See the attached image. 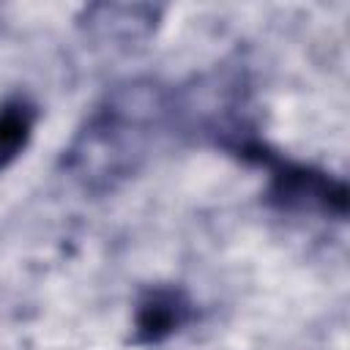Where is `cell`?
I'll return each instance as SVG.
<instances>
[{"instance_id": "6da1fadb", "label": "cell", "mask_w": 350, "mask_h": 350, "mask_svg": "<svg viewBox=\"0 0 350 350\" xmlns=\"http://www.w3.org/2000/svg\"><path fill=\"white\" fill-rule=\"evenodd\" d=\"M33 115L25 104H5L0 107V170L16 159L30 137Z\"/></svg>"}]
</instances>
